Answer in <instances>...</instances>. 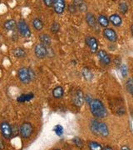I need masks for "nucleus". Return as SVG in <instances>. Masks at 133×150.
Returning a JSON list of instances; mask_svg holds the SVG:
<instances>
[{
  "mask_svg": "<svg viewBox=\"0 0 133 150\" xmlns=\"http://www.w3.org/2000/svg\"><path fill=\"white\" fill-rule=\"evenodd\" d=\"M98 134L102 138H107L109 136V129L106 123L103 122L98 123Z\"/></svg>",
  "mask_w": 133,
  "mask_h": 150,
  "instance_id": "obj_12",
  "label": "nucleus"
},
{
  "mask_svg": "<svg viewBox=\"0 0 133 150\" xmlns=\"http://www.w3.org/2000/svg\"><path fill=\"white\" fill-rule=\"evenodd\" d=\"M64 94V90L63 87L58 86L56 88H54L53 90V96L54 98H63Z\"/></svg>",
  "mask_w": 133,
  "mask_h": 150,
  "instance_id": "obj_18",
  "label": "nucleus"
},
{
  "mask_svg": "<svg viewBox=\"0 0 133 150\" xmlns=\"http://www.w3.org/2000/svg\"><path fill=\"white\" fill-rule=\"evenodd\" d=\"M0 131L4 138L7 139H10L13 136V129L9 123L8 122H3L0 124Z\"/></svg>",
  "mask_w": 133,
  "mask_h": 150,
  "instance_id": "obj_6",
  "label": "nucleus"
},
{
  "mask_svg": "<svg viewBox=\"0 0 133 150\" xmlns=\"http://www.w3.org/2000/svg\"><path fill=\"white\" fill-rule=\"evenodd\" d=\"M34 98L33 93H27V94H22L19 97H18L17 101L19 103H25L27 101H30Z\"/></svg>",
  "mask_w": 133,
  "mask_h": 150,
  "instance_id": "obj_22",
  "label": "nucleus"
},
{
  "mask_svg": "<svg viewBox=\"0 0 133 150\" xmlns=\"http://www.w3.org/2000/svg\"><path fill=\"white\" fill-rule=\"evenodd\" d=\"M119 11L122 14H126L128 11V5L127 3H121L119 4Z\"/></svg>",
  "mask_w": 133,
  "mask_h": 150,
  "instance_id": "obj_26",
  "label": "nucleus"
},
{
  "mask_svg": "<svg viewBox=\"0 0 133 150\" xmlns=\"http://www.w3.org/2000/svg\"><path fill=\"white\" fill-rule=\"evenodd\" d=\"M82 77L84 78V79L87 81H91L94 78V75L91 73V71L90 69H88L87 68H84L82 69Z\"/></svg>",
  "mask_w": 133,
  "mask_h": 150,
  "instance_id": "obj_20",
  "label": "nucleus"
},
{
  "mask_svg": "<svg viewBox=\"0 0 133 150\" xmlns=\"http://www.w3.org/2000/svg\"><path fill=\"white\" fill-rule=\"evenodd\" d=\"M103 150H113V149L110 146H106L105 148H103Z\"/></svg>",
  "mask_w": 133,
  "mask_h": 150,
  "instance_id": "obj_36",
  "label": "nucleus"
},
{
  "mask_svg": "<svg viewBox=\"0 0 133 150\" xmlns=\"http://www.w3.org/2000/svg\"><path fill=\"white\" fill-rule=\"evenodd\" d=\"M88 148L90 150H103L102 146L95 141H90L88 143Z\"/></svg>",
  "mask_w": 133,
  "mask_h": 150,
  "instance_id": "obj_24",
  "label": "nucleus"
},
{
  "mask_svg": "<svg viewBox=\"0 0 133 150\" xmlns=\"http://www.w3.org/2000/svg\"><path fill=\"white\" fill-rule=\"evenodd\" d=\"M13 54L17 59H23L26 56V52L22 48H16L13 50Z\"/></svg>",
  "mask_w": 133,
  "mask_h": 150,
  "instance_id": "obj_19",
  "label": "nucleus"
},
{
  "mask_svg": "<svg viewBox=\"0 0 133 150\" xmlns=\"http://www.w3.org/2000/svg\"><path fill=\"white\" fill-rule=\"evenodd\" d=\"M97 58L99 59V61L102 63L104 65H109L111 64V58L109 57V55L106 54L104 50H98L96 52Z\"/></svg>",
  "mask_w": 133,
  "mask_h": 150,
  "instance_id": "obj_10",
  "label": "nucleus"
},
{
  "mask_svg": "<svg viewBox=\"0 0 133 150\" xmlns=\"http://www.w3.org/2000/svg\"><path fill=\"white\" fill-rule=\"evenodd\" d=\"M103 36L106 38V39L112 43H115L117 40V34L115 30H113L112 28H104L103 30Z\"/></svg>",
  "mask_w": 133,
  "mask_h": 150,
  "instance_id": "obj_8",
  "label": "nucleus"
},
{
  "mask_svg": "<svg viewBox=\"0 0 133 150\" xmlns=\"http://www.w3.org/2000/svg\"><path fill=\"white\" fill-rule=\"evenodd\" d=\"M32 132H33V127L30 123H22V125L19 128V134L23 139H29L32 136Z\"/></svg>",
  "mask_w": 133,
  "mask_h": 150,
  "instance_id": "obj_3",
  "label": "nucleus"
},
{
  "mask_svg": "<svg viewBox=\"0 0 133 150\" xmlns=\"http://www.w3.org/2000/svg\"><path fill=\"white\" fill-rule=\"evenodd\" d=\"M109 19H108V18L106 17L105 15H103V14H100L99 16L97 17V23L101 26V27L106 28L108 27V25H109Z\"/></svg>",
  "mask_w": 133,
  "mask_h": 150,
  "instance_id": "obj_15",
  "label": "nucleus"
},
{
  "mask_svg": "<svg viewBox=\"0 0 133 150\" xmlns=\"http://www.w3.org/2000/svg\"><path fill=\"white\" fill-rule=\"evenodd\" d=\"M4 141L2 139H0V150H3L4 149Z\"/></svg>",
  "mask_w": 133,
  "mask_h": 150,
  "instance_id": "obj_34",
  "label": "nucleus"
},
{
  "mask_svg": "<svg viewBox=\"0 0 133 150\" xmlns=\"http://www.w3.org/2000/svg\"><path fill=\"white\" fill-rule=\"evenodd\" d=\"M130 93H131V94H132V98H133V88L132 89V90H131V91H130Z\"/></svg>",
  "mask_w": 133,
  "mask_h": 150,
  "instance_id": "obj_38",
  "label": "nucleus"
},
{
  "mask_svg": "<svg viewBox=\"0 0 133 150\" xmlns=\"http://www.w3.org/2000/svg\"><path fill=\"white\" fill-rule=\"evenodd\" d=\"M98 121L96 119H91L90 122L91 132L96 136H99L98 134Z\"/></svg>",
  "mask_w": 133,
  "mask_h": 150,
  "instance_id": "obj_21",
  "label": "nucleus"
},
{
  "mask_svg": "<svg viewBox=\"0 0 133 150\" xmlns=\"http://www.w3.org/2000/svg\"><path fill=\"white\" fill-rule=\"evenodd\" d=\"M86 22L87 23V25L91 28H95L96 24V18L94 16L93 13H87L86 14Z\"/></svg>",
  "mask_w": 133,
  "mask_h": 150,
  "instance_id": "obj_14",
  "label": "nucleus"
},
{
  "mask_svg": "<svg viewBox=\"0 0 133 150\" xmlns=\"http://www.w3.org/2000/svg\"><path fill=\"white\" fill-rule=\"evenodd\" d=\"M84 98H85L86 101H87V103L88 104H89V103H91V100L93 99V98H91L90 95H87V96L84 97Z\"/></svg>",
  "mask_w": 133,
  "mask_h": 150,
  "instance_id": "obj_33",
  "label": "nucleus"
},
{
  "mask_svg": "<svg viewBox=\"0 0 133 150\" xmlns=\"http://www.w3.org/2000/svg\"><path fill=\"white\" fill-rule=\"evenodd\" d=\"M32 26L37 31H41L43 28V21L39 18H34L32 20Z\"/></svg>",
  "mask_w": 133,
  "mask_h": 150,
  "instance_id": "obj_23",
  "label": "nucleus"
},
{
  "mask_svg": "<svg viewBox=\"0 0 133 150\" xmlns=\"http://www.w3.org/2000/svg\"><path fill=\"white\" fill-rule=\"evenodd\" d=\"M53 9L54 12L58 14L63 13L65 10L66 8V3L64 0H54V4H53Z\"/></svg>",
  "mask_w": 133,
  "mask_h": 150,
  "instance_id": "obj_11",
  "label": "nucleus"
},
{
  "mask_svg": "<svg viewBox=\"0 0 133 150\" xmlns=\"http://www.w3.org/2000/svg\"><path fill=\"white\" fill-rule=\"evenodd\" d=\"M86 44L90 48L91 53H96L98 51V42L94 37H87L85 39Z\"/></svg>",
  "mask_w": 133,
  "mask_h": 150,
  "instance_id": "obj_9",
  "label": "nucleus"
},
{
  "mask_svg": "<svg viewBox=\"0 0 133 150\" xmlns=\"http://www.w3.org/2000/svg\"><path fill=\"white\" fill-rule=\"evenodd\" d=\"M68 11L71 13H76L77 12V7L73 4H71L68 5Z\"/></svg>",
  "mask_w": 133,
  "mask_h": 150,
  "instance_id": "obj_30",
  "label": "nucleus"
},
{
  "mask_svg": "<svg viewBox=\"0 0 133 150\" xmlns=\"http://www.w3.org/2000/svg\"><path fill=\"white\" fill-rule=\"evenodd\" d=\"M120 71H121V74L122 75L123 78H126L128 74V69L127 66L126 64H122L120 67Z\"/></svg>",
  "mask_w": 133,
  "mask_h": 150,
  "instance_id": "obj_29",
  "label": "nucleus"
},
{
  "mask_svg": "<svg viewBox=\"0 0 133 150\" xmlns=\"http://www.w3.org/2000/svg\"><path fill=\"white\" fill-rule=\"evenodd\" d=\"M54 150H61V149H54Z\"/></svg>",
  "mask_w": 133,
  "mask_h": 150,
  "instance_id": "obj_39",
  "label": "nucleus"
},
{
  "mask_svg": "<svg viewBox=\"0 0 133 150\" xmlns=\"http://www.w3.org/2000/svg\"><path fill=\"white\" fill-rule=\"evenodd\" d=\"M109 22L112 23L113 26L115 27H120L122 23V19L120 17V15H118L117 13L112 14L111 16L109 17Z\"/></svg>",
  "mask_w": 133,
  "mask_h": 150,
  "instance_id": "obj_13",
  "label": "nucleus"
},
{
  "mask_svg": "<svg viewBox=\"0 0 133 150\" xmlns=\"http://www.w3.org/2000/svg\"><path fill=\"white\" fill-rule=\"evenodd\" d=\"M89 108L91 113L96 118H104L107 115V111L105 105L99 99H92L89 103Z\"/></svg>",
  "mask_w": 133,
  "mask_h": 150,
  "instance_id": "obj_1",
  "label": "nucleus"
},
{
  "mask_svg": "<svg viewBox=\"0 0 133 150\" xmlns=\"http://www.w3.org/2000/svg\"><path fill=\"white\" fill-rule=\"evenodd\" d=\"M50 30H51V32L53 33H58L60 31V25H59L58 23L54 22L53 24L51 25V27H50Z\"/></svg>",
  "mask_w": 133,
  "mask_h": 150,
  "instance_id": "obj_27",
  "label": "nucleus"
},
{
  "mask_svg": "<svg viewBox=\"0 0 133 150\" xmlns=\"http://www.w3.org/2000/svg\"><path fill=\"white\" fill-rule=\"evenodd\" d=\"M4 27L5 28L6 31H13L17 27V23L14 19H9L4 23Z\"/></svg>",
  "mask_w": 133,
  "mask_h": 150,
  "instance_id": "obj_16",
  "label": "nucleus"
},
{
  "mask_svg": "<svg viewBox=\"0 0 133 150\" xmlns=\"http://www.w3.org/2000/svg\"><path fill=\"white\" fill-rule=\"evenodd\" d=\"M18 79L23 84H27L31 81L34 79L35 74L33 71L30 69L27 68H21L18 71Z\"/></svg>",
  "mask_w": 133,
  "mask_h": 150,
  "instance_id": "obj_2",
  "label": "nucleus"
},
{
  "mask_svg": "<svg viewBox=\"0 0 133 150\" xmlns=\"http://www.w3.org/2000/svg\"><path fill=\"white\" fill-rule=\"evenodd\" d=\"M131 33H132V35L133 37V24L131 26Z\"/></svg>",
  "mask_w": 133,
  "mask_h": 150,
  "instance_id": "obj_37",
  "label": "nucleus"
},
{
  "mask_svg": "<svg viewBox=\"0 0 133 150\" xmlns=\"http://www.w3.org/2000/svg\"><path fill=\"white\" fill-rule=\"evenodd\" d=\"M17 29L18 33L21 34L23 38H29L31 36V30L30 28L27 25L26 22L23 19L19 20L17 23Z\"/></svg>",
  "mask_w": 133,
  "mask_h": 150,
  "instance_id": "obj_4",
  "label": "nucleus"
},
{
  "mask_svg": "<svg viewBox=\"0 0 133 150\" xmlns=\"http://www.w3.org/2000/svg\"><path fill=\"white\" fill-rule=\"evenodd\" d=\"M84 100H85L84 94H83L82 91L80 89L77 90L74 93V94L72 95V103L76 107H82L84 103Z\"/></svg>",
  "mask_w": 133,
  "mask_h": 150,
  "instance_id": "obj_7",
  "label": "nucleus"
},
{
  "mask_svg": "<svg viewBox=\"0 0 133 150\" xmlns=\"http://www.w3.org/2000/svg\"><path fill=\"white\" fill-rule=\"evenodd\" d=\"M43 3L47 7H53V4H54V0H44Z\"/></svg>",
  "mask_w": 133,
  "mask_h": 150,
  "instance_id": "obj_32",
  "label": "nucleus"
},
{
  "mask_svg": "<svg viewBox=\"0 0 133 150\" xmlns=\"http://www.w3.org/2000/svg\"><path fill=\"white\" fill-rule=\"evenodd\" d=\"M34 53L38 59H45L48 55V48L43 43H37L34 48Z\"/></svg>",
  "mask_w": 133,
  "mask_h": 150,
  "instance_id": "obj_5",
  "label": "nucleus"
},
{
  "mask_svg": "<svg viewBox=\"0 0 133 150\" xmlns=\"http://www.w3.org/2000/svg\"><path fill=\"white\" fill-rule=\"evenodd\" d=\"M53 131L55 132V134H57L58 136H62L63 134V128L61 126V125H56L54 128H53Z\"/></svg>",
  "mask_w": 133,
  "mask_h": 150,
  "instance_id": "obj_28",
  "label": "nucleus"
},
{
  "mask_svg": "<svg viewBox=\"0 0 133 150\" xmlns=\"http://www.w3.org/2000/svg\"><path fill=\"white\" fill-rule=\"evenodd\" d=\"M72 142H73L75 146L77 148H78V149H82L83 146H84V144H83L82 140L80 138H78V137H74L73 139H72Z\"/></svg>",
  "mask_w": 133,
  "mask_h": 150,
  "instance_id": "obj_25",
  "label": "nucleus"
},
{
  "mask_svg": "<svg viewBox=\"0 0 133 150\" xmlns=\"http://www.w3.org/2000/svg\"><path fill=\"white\" fill-rule=\"evenodd\" d=\"M39 39L41 41V43H43V45L45 46H50L51 43H52V39L50 36L48 34H46V33H43V34H40L39 35Z\"/></svg>",
  "mask_w": 133,
  "mask_h": 150,
  "instance_id": "obj_17",
  "label": "nucleus"
},
{
  "mask_svg": "<svg viewBox=\"0 0 133 150\" xmlns=\"http://www.w3.org/2000/svg\"><path fill=\"white\" fill-rule=\"evenodd\" d=\"M121 150H131V149H130L128 146H127V145H124V146H122V147Z\"/></svg>",
  "mask_w": 133,
  "mask_h": 150,
  "instance_id": "obj_35",
  "label": "nucleus"
},
{
  "mask_svg": "<svg viewBox=\"0 0 133 150\" xmlns=\"http://www.w3.org/2000/svg\"><path fill=\"white\" fill-rule=\"evenodd\" d=\"M127 88L128 89V91L130 92L133 88V79H129L127 83Z\"/></svg>",
  "mask_w": 133,
  "mask_h": 150,
  "instance_id": "obj_31",
  "label": "nucleus"
}]
</instances>
